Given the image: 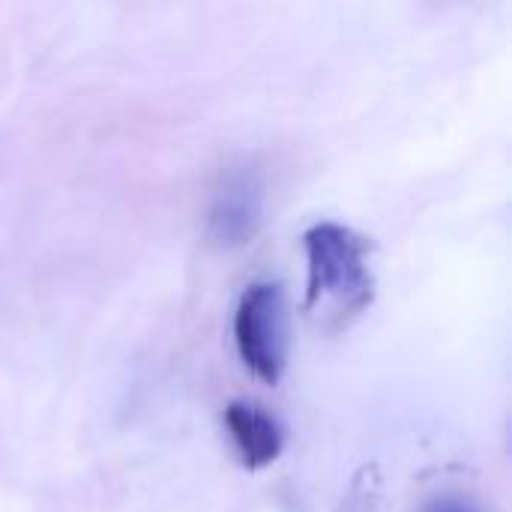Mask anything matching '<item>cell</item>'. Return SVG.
Wrapping results in <instances>:
<instances>
[{"mask_svg":"<svg viewBox=\"0 0 512 512\" xmlns=\"http://www.w3.org/2000/svg\"><path fill=\"white\" fill-rule=\"evenodd\" d=\"M264 222V183L258 171H231L213 195L207 213V234L222 249H240L255 240Z\"/></svg>","mask_w":512,"mask_h":512,"instance_id":"3957f363","label":"cell"},{"mask_svg":"<svg viewBox=\"0 0 512 512\" xmlns=\"http://www.w3.org/2000/svg\"><path fill=\"white\" fill-rule=\"evenodd\" d=\"M306 255V297L309 318L330 330L348 327L375 300L372 243L360 231L324 219L303 234Z\"/></svg>","mask_w":512,"mask_h":512,"instance_id":"6da1fadb","label":"cell"},{"mask_svg":"<svg viewBox=\"0 0 512 512\" xmlns=\"http://www.w3.org/2000/svg\"><path fill=\"white\" fill-rule=\"evenodd\" d=\"M234 453L246 471H261L273 465L285 450V432L273 414L255 402H231L222 414Z\"/></svg>","mask_w":512,"mask_h":512,"instance_id":"277c9868","label":"cell"},{"mask_svg":"<svg viewBox=\"0 0 512 512\" xmlns=\"http://www.w3.org/2000/svg\"><path fill=\"white\" fill-rule=\"evenodd\" d=\"M234 348L240 363L267 387H276L291 357V315L279 282L261 279L243 288L234 306Z\"/></svg>","mask_w":512,"mask_h":512,"instance_id":"7a4b0ae2","label":"cell"},{"mask_svg":"<svg viewBox=\"0 0 512 512\" xmlns=\"http://www.w3.org/2000/svg\"><path fill=\"white\" fill-rule=\"evenodd\" d=\"M420 512H486L477 501L465 498V495H456V492H444V495H435L429 498Z\"/></svg>","mask_w":512,"mask_h":512,"instance_id":"5b68a950","label":"cell"}]
</instances>
